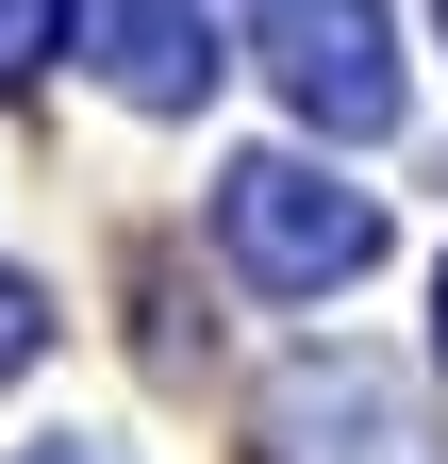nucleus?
Returning <instances> with one entry per match:
<instances>
[{"instance_id": "nucleus-2", "label": "nucleus", "mask_w": 448, "mask_h": 464, "mask_svg": "<svg viewBox=\"0 0 448 464\" xmlns=\"http://www.w3.org/2000/svg\"><path fill=\"white\" fill-rule=\"evenodd\" d=\"M266 464H448V431H432V398L399 365L316 348V365L266 382Z\"/></svg>"}, {"instance_id": "nucleus-4", "label": "nucleus", "mask_w": 448, "mask_h": 464, "mask_svg": "<svg viewBox=\"0 0 448 464\" xmlns=\"http://www.w3.org/2000/svg\"><path fill=\"white\" fill-rule=\"evenodd\" d=\"M83 50H100V83L133 116H200V83H216L200 0H83Z\"/></svg>"}, {"instance_id": "nucleus-9", "label": "nucleus", "mask_w": 448, "mask_h": 464, "mask_svg": "<svg viewBox=\"0 0 448 464\" xmlns=\"http://www.w3.org/2000/svg\"><path fill=\"white\" fill-rule=\"evenodd\" d=\"M432 17H448V0H432Z\"/></svg>"}, {"instance_id": "nucleus-6", "label": "nucleus", "mask_w": 448, "mask_h": 464, "mask_svg": "<svg viewBox=\"0 0 448 464\" xmlns=\"http://www.w3.org/2000/svg\"><path fill=\"white\" fill-rule=\"evenodd\" d=\"M34 348H50V299H34V282H17V266H0V382H17V365H34Z\"/></svg>"}, {"instance_id": "nucleus-3", "label": "nucleus", "mask_w": 448, "mask_h": 464, "mask_svg": "<svg viewBox=\"0 0 448 464\" xmlns=\"http://www.w3.org/2000/svg\"><path fill=\"white\" fill-rule=\"evenodd\" d=\"M249 50L316 133H399V50H382V0H249Z\"/></svg>"}, {"instance_id": "nucleus-7", "label": "nucleus", "mask_w": 448, "mask_h": 464, "mask_svg": "<svg viewBox=\"0 0 448 464\" xmlns=\"http://www.w3.org/2000/svg\"><path fill=\"white\" fill-rule=\"evenodd\" d=\"M34 464H133V448H100V431H50V448H34Z\"/></svg>"}, {"instance_id": "nucleus-8", "label": "nucleus", "mask_w": 448, "mask_h": 464, "mask_svg": "<svg viewBox=\"0 0 448 464\" xmlns=\"http://www.w3.org/2000/svg\"><path fill=\"white\" fill-rule=\"evenodd\" d=\"M432 348H448V282H432Z\"/></svg>"}, {"instance_id": "nucleus-5", "label": "nucleus", "mask_w": 448, "mask_h": 464, "mask_svg": "<svg viewBox=\"0 0 448 464\" xmlns=\"http://www.w3.org/2000/svg\"><path fill=\"white\" fill-rule=\"evenodd\" d=\"M50 50H67V0H0V83H34Z\"/></svg>"}, {"instance_id": "nucleus-1", "label": "nucleus", "mask_w": 448, "mask_h": 464, "mask_svg": "<svg viewBox=\"0 0 448 464\" xmlns=\"http://www.w3.org/2000/svg\"><path fill=\"white\" fill-rule=\"evenodd\" d=\"M216 249H233L266 299H349L382 266V199L332 183V166H299V150H249L233 183H216Z\"/></svg>"}]
</instances>
